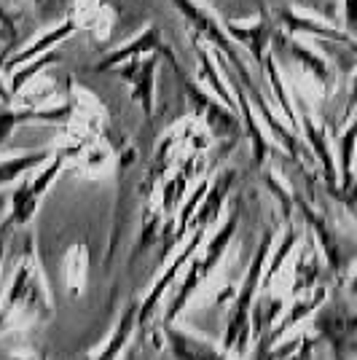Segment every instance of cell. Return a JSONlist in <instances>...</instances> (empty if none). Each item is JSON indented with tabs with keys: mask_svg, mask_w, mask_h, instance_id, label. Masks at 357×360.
<instances>
[{
	"mask_svg": "<svg viewBox=\"0 0 357 360\" xmlns=\"http://www.w3.org/2000/svg\"><path fill=\"white\" fill-rule=\"evenodd\" d=\"M159 237H162V215H148L145 218V224H143V231H140V237H137V245L132 248V253H129V266H134L143 255L148 253L153 245H159Z\"/></svg>",
	"mask_w": 357,
	"mask_h": 360,
	"instance_id": "obj_19",
	"label": "cell"
},
{
	"mask_svg": "<svg viewBox=\"0 0 357 360\" xmlns=\"http://www.w3.org/2000/svg\"><path fill=\"white\" fill-rule=\"evenodd\" d=\"M283 25L293 32H312V35H323V38H330V41H339V44H352V35H346L342 30H330V27H323L312 19H304V16H296L293 11H283Z\"/></svg>",
	"mask_w": 357,
	"mask_h": 360,
	"instance_id": "obj_15",
	"label": "cell"
},
{
	"mask_svg": "<svg viewBox=\"0 0 357 360\" xmlns=\"http://www.w3.org/2000/svg\"><path fill=\"white\" fill-rule=\"evenodd\" d=\"M8 97H11V91L3 89V81H0V100H3V103H8Z\"/></svg>",
	"mask_w": 357,
	"mask_h": 360,
	"instance_id": "obj_27",
	"label": "cell"
},
{
	"mask_svg": "<svg viewBox=\"0 0 357 360\" xmlns=\"http://www.w3.org/2000/svg\"><path fill=\"white\" fill-rule=\"evenodd\" d=\"M205 237H207V226H199V229H194V237L186 242V248H183V253L172 261V266L164 271L162 274V280L156 283V285L150 288V293L145 296V301L140 304V315H137V320H140V326H145L150 317H153V312H156V307L162 304L164 299V293H167V288L172 285V280L178 277V271L186 266V261H191L196 255V250H199V245L205 242Z\"/></svg>",
	"mask_w": 357,
	"mask_h": 360,
	"instance_id": "obj_4",
	"label": "cell"
},
{
	"mask_svg": "<svg viewBox=\"0 0 357 360\" xmlns=\"http://www.w3.org/2000/svg\"><path fill=\"white\" fill-rule=\"evenodd\" d=\"M143 349H145V339H140L137 345H132V349H129V358H126V360H145ZM153 360H167V358H164V355H156Z\"/></svg>",
	"mask_w": 357,
	"mask_h": 360,
	"instance_id": "obj_26",
	"label": "cell"
},
{
	"mask_svg": "<svg viewBox=\"0 0 357 360\" xmlns=\"http://www.w3.org/2000/svg\"><path fill=\"white\" fill-rule=\"evenodd\" d=\"M264 68H266V75H268V84H271V91H274V97L280 100V105H283L285 116L287 121L298 127L296 116H293V108H290V100H287V94H285V86H283V78L277 73V65H274V57H264Z\"/></svg>",
	"mask_w": 357,
	"mask_h": 360,
	"instance_id": "obj_23",
	"label": "cell"
},
{
	"mask_svg": "<svg viewBox=\"0 0 357 360\" xmlns=\"http://www.w3.org/2000/svg\"><path fill=\"white\" fill-rule=\"evenodd\" d=\"M352 105H357V75L355 81H352Z\"/></svg>",
	"mask_w": 357,
	"mask_h": 360,
	"instance_id": "obj_30",
	"label": "cell"
},
{
	"mask_svg": "<svg viewBox=\"0 0 357 360\" xmlns=\"http://www.w3.org/2000/svg\"><path fill=\"white\" fill-rule=\"evenodd\" d=\"M298 237H301V231H298L296 226H290L287 231H285L283 242H280V248H277V253L271 255V261H268V266L264 269V277H261V290H266L268 285H271V280H274V274L283 269L285 258L290 255V250L296 248Z\"/></svg>",
	"mask_w": 357,
	"mask_h": 360,
	"instance_id": "obj_18",
	"label": "cell"
},
{
	"mask_svg": "<svg viewBox=\"0 0 357 360\" xmlns=\"http://www.w3.org/2000/svg\"><path fill=\"white\" fill-rule=\"evenodd\" d=\"M188 175H194V162L183 167L178 175L169 180L167 186H164V194H162V215L178 210L180 199H183L186 188H188Z\"/></svg>",
	"mask_w": 357,
	"mask_h": 360,
	"instance_id": "obj_20",
	"label": "cell"
},
{
	"mask_svg": "<svg viewBox=\"0 0 357 360\" xmlns=\"http://www.w3.org/2000/svg\"><path fill=\"white\" fill-rule=\"evenodd\" d=\"M70 105L65 108H48V110H11L0 100V146L6 143V137L14 132V127L25 121H67L70 119Z\"/></svg>",
	"mask_w": 357,
	"mask_h": 360,
	"instance_id": "obj_6",
	"label": "cell"
},
{
	"mask_svg": "<svg viewBox=\"0 0 357 360\" xmlns=\"http://www.w3.org/2000/svg\"><path fill=\"white\" fill-rule=\"evenodd\" d=\"M3 360H41V358H3Z\"/></svg>",
	"mask_w": 357,
	"mask_h": 360,
	"instance_id": "obj_32",
	"label": "cell"
},
{
	"mask_svg": "<svg viewBox=\"0 0 357 360\" xmlns=\"http://www.w3.org/2000/svg\"><path fill=\"white\" fill-rule=\"evenodd\" d=\"M287 51L296 57L309 73L320 81V84H325V86H330L333 84V73H330V68H327V62L323 60V57H317L314 51H309V49H304L301 44H287Z\"/></svg>",
	"mask_w": 357,
	"mask_h": 360,
	"instance_id": "obj_17",
	"label": "cell"
},
{
	"mask_svg": "<svg viewBox=\"0 0 357 360\" xmlns=\"http://www.w3.org/2000/svg\"><path fill=\"white\" fill-rule=\"evenodd\" d=\"M283 307H285V299H280V296H268V293H264L261 299H255L253 315H250V326H253L255 342L264 339V336L268 333V328L277 323V315L283 312Z\"/></svg>",
	"mask_w": 357,
	"mask_h": 360,
	"instance_id": "obj_11",
	"label": "cell"
},
{
	"mask_svg": "<svg viewBox=\"0 0 357 360\" xmlns=\"http://www.w3.org/2000/svg\"><path fill=\"white\" fill-rule=\"evenodd\" d=\"M228 35L237 38L239 44L245 46L255 60H264V49H266L268 38H271V27H268L266 19L253 22L250 27H239V25H228Z\"/></svg>",
	"mask_w": 357,
	"mask_h": 360,
	"instance_id": "obj_12",
	"label": "cell"
},
{
	"mask_svg": "<svg viewBox=\"0 0 357 360\" xmlns=\"http://www.w3.org/2000/svg\"><path fill=\"white\" fill-rule=\"evenodd\" d=\"M75 32V22H65L62 27H54V30H48L44 35V38H38L32 46H27V49H22V51H16L14 57H8L6 60V65H3V70L6 73H11L16 65L22 68L25 62H30V60H35V57H41V54H46V51H51L57 44H62L67 35H73Z\"/></svg>",
	"mask_w": 357,
	"mask_h": 360,
	"instance_id": "obj_7",
	"label": "cell"
},
{
	"mask_svg": "<svg viewBox=\"0 0 357 360\" xmlns=\"http://www.w3.org/2000/svg\"><path fill=\"white\" fill-rule=\"evenodd\" d=\"M349 293H352V296H357V271H355V277L349 280Z\"/></svg>",
	"mask_w": 357,
	"mask_h": 360,
	"instance_id": "obj_28",
	"label": "cell"
},
{
	"mask_svg": "<svg viewBox=\"0 0 357 360\" xmlns=\"http://www.w3.org/2000/svg\"><path fill=\"white\" fill-rule=\"evenodd\" d=\"M48 156H51L48 150H41V153H27V156H16V159L0 162V186H8L19 175H25V172H30L35 167H41Z\"/></svg>",
	"mask_w": 357,
	"mask_h": 360,
	"instance_id": "obj_16",
	"label": "cell"
},
{
	"mask_svg": "<svg viewBox=\"0 0 357 360\" xmlns=\"http://www.w3.org/2000/svg\"><path fill=\"white\" fill-rule=\"evenodd\" d=\"M162 336L172 360H228L226 349H218L199 336H191L186 330L175 328V323H164Z\"/></svg>",
	"mask_w": 357,
	"mask_h": 360,
	"instance_id": "obj_5",
	"label": "cell"
},
{
	"mask_svg": "<svg viewBox=\"0 0 357 360\" xmlns=\"http://www.w3.org/2000/svg\"><path fill=\"white\" fill-rule=\"evenodd\" d=\"M199 60H202V70H205V75H207V81L212 84V89H215V94H218V97L223 100L226 108L237 110V108H234V97L228 94V89H226V84L221 81V75L215 73V68H212V62H209V57H207V51H205V49H199Z\"/></svg>",
	"mask_w": 357,
	"mask_h": 360,
	"instance_id": "obj_24",
	"label": "cell"
},
{
	"mask_svg": "<svg viewBox=\"0 0 357 360\" xmlns=\"http://www.w3.org/2000/svg\"><path fill=\"white\" fill-rule=\"evenodd\" d=\"M6 205H11V194H0V210H3Z\"/></svg>",
	"mask_w": 357,
	"mask_h": 360,
	"instance_id": "obj_29",
	"label": "cell"
},
{
	"mask_svg": "<svg viewBox=\"0 0 357 360\" xmlns=\"http://www.w3.org/2000/svg\"><path fill=\"white\" fill-rule=\"evenodd\" d=\"M0 25H8V16L3 14V8H0Z\"/></svg>",
	"mask_w": 357,
	"mask_h": 360,
	"instance_id": "obj_31",
	"label": "cell"
},
{
	"mask_svg": "<svg viewBox=\"0 0 357 360\" xmlns=\"http://www.w3.org/2000/svg\"><path fill=\"white\" fill-rule=\"evenodd\" d=\"M271 242H274V231L266 229L261 242H258V250H255L253 261H250V266H247V274H245V280H242V285H239L237 296L231 299V307H228L223 349L226 352H234L239 358L247 355L250 342H253L250 315H253L255 293L261 290V277H264V269H266V258H268V250H271Z\"/></svg>",
	"mask_w": 357,
	"mask_h": 360,
	"instance_id": "obj_1",
	"label": "cell"
},
{
	"mask_svg": "<svg viewBox=\"0 0 357 360\" xmlns=\"http://www.w3.org/2000/svg\"><path fill=\"white\" fill-rule=\"evenodd\" d=\"M239 224H242V199H237V205H234V210L228 212L226 224L221 226L218 234L205 245V253L194 258L191 271L183 277V283L178 285L172 301L167 304V312H164V317H162V326L164 323H175V320H178V315L183 312V307L188 304V299H191L196 290H199V285L207 280L209 271L221 264V258H223V253L228 250V245L234 242V234H237Z\"/></svg>",
	"mask_w": 357,
	"mask_h": 360,
	"instance_id": "obj_2",
	"label": "cell"
},
{
	"mask_svg": "<svg viewBox=\"0 0 357 360\" xmlns=\"http://www.w3.org/2000/svg\"><path fill=\"white\" fill-rule=\"evenodd\" d=\"M153 70H156V57H150L148 62L134 60L121 70V75L134 84V97L143 103L145 113H150L153 108Z\"/></svg>",
	"mask_w": 357,
	"mask_h": 360,
	"instance_id": "obj_9",
	"label": "cell"
},
{
	"mask_svg": "<svg viewBox=\"0 0 357 360\" xmlns=\"http://www.w3.org/2000/svg\"><path fill=\"white\" fill-rule=\"evenodd\" d=\"M301 124H304V135L309 140V146H312V150L317 153V159H320V165H323L327 186H333V183H336V167H333V156H330V150H327L325 132L314 124L309 113H301Z\"/></svg>",
	"mask_w": 357,
	"mask_h": 360,
	"instance_id": "obj_13",
	"label": "cell"
},
{
	"mask_svg": "<svg viewBox=\"0 0 357 360\" xmlns=\"http://www.w3.org/2000/svg\"><path fill=\"white\" fill-rule=\"evenodd\" d=\"M159 46H162L159 30H156V27H150V30L143 32L137 41H132V44H126V46H121V49H116L113 54L103 57V60H100V65H97V70H108V68L124 65L126 60H132V57L143 54V51H153V49H159Z\"/></svg>",
	"mask_w": 357,
	"mask_h": 360,
	"instance_id": "obj_10",
	"label": "cell"
},
{
	"mask_svg": "<svg viewBox=\"0 0 357 360\" xmlns=\"http://www.w3.org/2000/svg\"><path fill=\"white\" fill-rule=\"evenodd\" d=\"M51 62H57V54H54V51H46V54H41V57L30 60V65H22V70L11 75V81H8V91H11V94H16V91L22 89V86L30 81L32 75L38 73V70H44L46 65H51Z\"/></svg>",
	"mask_w": 357,
	"mask_h": 360,
	"instance_id": "obj_22",
	"label": "cell"
},
{
	"mask_svg": "<svg viewBox=\"0 0 357 360\" xmlns=\"http://www.w3.org/2000/svg\"><path fill=\"white\" fill-rule=\"evenodd\" d=\"M314 328L333 347L336 360L357 358V307L349 301H323L314 317Z\"/></svg>",
	"mask_w": 357,
	"mask_h": 360,
	"instance_id": "obj_3",
	"label": "cell"
},
{
	"mask_svg": "<svg viewBox=\"0 0 357 360\" xmlns=\"http://www.w3.org/2000/svg\"><path fill=\"white\" fill-rule=\"evenodd\" d=\"M357 146V119L346 127V132L339 137V162H342V183L352 178V159Z\"/></svg>",
	"mask_w": 357,
	"mask_h": 360,
	"instance_id": "obj_21",
	"label": "cell"
},
{
	"mask_svg": "<svg viewBox=\"0 0 357 360\" xmlns=\"http://www.w3.org/2000/svg\"><path fill=\"white\" fill-rule=\"evenodd\" d=\"M137 315H140V307H137V304H129V307L121 312L119 323H116V328H113V336H110V342L105 345V349L97 355V358H91V360H119L121 349H126L134 328L140 326Z\"/></svg>",
	"mask_w": 357,
	"mask_h": 360,
	"instance_id": "obj_8",
	"label": "cell"
},
{
	"mask_svg": "<svg viewBox=\"0 0 357 360\" xmlns=\"http://www.w3.org/2000/svg\"><path fill=\"white\" fill-rule=\"evenodd\" d=\"M320 277H323V266H320V258L314 255V248L309 245L296 264V283H293V293L298 296V293H304V290H314V285L320 283Z\"/></svg>",
	"mask_w": 357,
	"mask_h": 360,
	"instance_id": "obj_14",
	"label": "cell"
},
{
	"mask_svg": "<svg viewBox=\"0 0 357 360\" xmlns=\"http://www.w3.org/2000/svg\"><path fill=\"white\" fill-rule=\"evenodd\" d=\"M344 19L349 35H357V0H344Z\"/></svg>",
	"mask_w": 357,
	"mask_h": 360,
	"instance_id": "obj_25",
	"label": "cell"
}]
</instances>
